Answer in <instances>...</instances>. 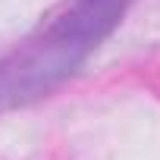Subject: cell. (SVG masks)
Segmentation results:
<instances>
[{
  "instance_id": "cell-1",
  "label": "cell",
  "mask_w": 160,
  "mask_h": 160,
  "mask_svg": "<svg viewBox=\"0 0 160 160\" xmlns=\"http://www.w3.org/2000/svg\"><path fill=\"white\" fill-rule=\"evenodd\" d=\"M122 3L126 0H82L41 38L0 60V110L28 104L69 78L75 66L98 47V41L116 25Z\"/></svg>"
}]
</instances>
